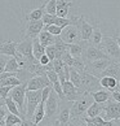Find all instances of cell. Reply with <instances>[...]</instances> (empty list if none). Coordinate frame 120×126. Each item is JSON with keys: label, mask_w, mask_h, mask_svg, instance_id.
Here are the masks:
<instances>
[{"label": "cell", "mask_w": 120, "mask_h": 126, "mask_svg": "<svg viewBox=\"0 0 120 126\" xmlns=\"http://www.w3.org/2000/svg\"><path fill=\"white\" fill-rule=\"evenodd\" d=\"M94 103V99L92 96L90 92H84L80 99H77L76 101H72L71 105V118H81L85 114L87 109ZM70 118V120H71Z\"/></svg>", "instance_id": "obj_1"}, {"label": "cell", "mask_w": 120, "mask_h": 126, "mask_svg": "<svg viewBox=\"0 0 120 126\" xmlns=\"http://www.w3.org/2000/svg\"><path fill=\"white\" fill-rule=\"evenodd\" d=\"M41 92L43 90H27L26 91V118L31 120L38 105L41 103Z\"/></svg>", "instance_id": "obj_2"}, {"label": "cell", "mask_w": 120, "mask_h": 126, "mask_svg": "<svg viewBox=\"0 0 120 126\" xmlns=\"http://www.w3.org/2000/svg\"><path fill=\"white\" fill-rule=\"evenodd\" d=\"M59 103H61L59 96L57 95L56 91L52 90L48 100L45 101V117H47L50 122H54V121L57 120L58 110H59Z\"/></svg>", "instance_id": "obj_3"}, {"label": "cell", "mask_w": 120, "mask_h": 126, "mask_svg": "<svg viewBox=\"0 0 120 126\" xmlns=\"http://www.w3.org/2000/svg\"><path fill=\"white\" fill-rule=\"evenodd\" d=\"M99 48L105 53H107L110 56V59H112L114 61L120 63V48H119V44H118L116 39H115V36H110V35L103 36V40L101 43Z\"/></svg>", "instance_id": "obj_4"}, {"label": "cell", "mask_w": 120, "mask_h": 126, "mask_svg": "<svg viewBox=\"0 0 120 126\" xmlns=\"http://www.w3.org/2000/svg\"><path fill=\"white\" fill-rule=\"evenodd\" d=\"M26 91H27V82H22L21 85L14 86L9 92V96L17 103L18 108L21 113L26 117V107H25V100H26Z\"/></svg>", "instance_id": "obj_5"}, {"label": "cell", "mask_w": 120, "mask_h": 126, "mask_svg": "<svg viewBox=\"0 0 120 126\" xmlns=\"http://www.w3.org/2000/svg\"><path fill=\"white\" fill-rule=\"evenodd\" d=\"M80 77H81V86H80V90L83 92H94L99 88H102L99 85V78L90 74L88 72H81L80 73Z\"/></svg>", "instance_id": "obj_6"}, {"label": "cell", "mask_w": 120, "mask_h": 126, "mask_svg": "<svg viewBox=\"0 0 120 126\" xmlns=\"http://www.w3.org/2000/svg\"><path fill=\"white\" fill-rule=\"evenodd\" d=\"M83 60L85 63H90V61H96V60H112L110 59V56L107 53H105L99 47H96V46H87L84 48V52H83Z\"/></svg>", "instance_id": "obj_7"}, {"label": "cell", "mask_w": 120, "mask_h": 126, "mask_svg": "<svg viewBox=\"0 0 120 126\" xmlns=\"http://www.w3.org/2000/svg\"><path fill=\"white\" fill-rule=\"evenodd\" d=\"M62 38L63 42H66L67 44H71V43H80L81 40V35H80V29H79V25L76 24H71L66 27L62 29V32L59 35Z\"/></svg>", "instance_id": "obj_8"}, {"label": "cell", "mask_w": 120, "mask_h": 126, "mask_svg": "<svg viewBox=\"0 0 120 126\" xmlns=\"http://www.w3.org/2000/svg\"><path fill=\"white\" fill-rule=\"evenodd\" d=\"M102 117L105 120H115V121L120 120V103L115 101L112 97L109 101H106L103 107Z\"/></svg>", "instance_id": "obj_9"}, {"label": "cell", "mask_w": 120, "mask_h": 126, "mask_svg": "<svg viewBox=\"0 0 120 126\" xmlns=\"http://www.w3.org/2000/svg\"><path fill=\"white\" fill-rule=\"evenodd\" d=\"M17 52L22 56V59L26 61L34 63L36 61L34 52H32V39L31 38H25L22 42L17 44Z\"/></svg>", "instance_id": "obj_10"}, {"label": "cell", "mask_w": 120, "mask_h": 126, "mask_svg": "<svg viewBox=\"0 0 120 126\" xmlns=\"http://www.w3.org/2000/svg\"><path fill=\"white\" fill-rule=\"evenodd\" d=\"M62 85V90H63V94H65V99L68 100V101H76L77 99H80V96L84 94L80 88H77L74 83L67 79L61 83Z\"/></svg>", "instance_id": "obj_11"}, {"label": "cell", "mask_w": 120, "mask_h": 126, "mask_svg": "<svg viewBox=\"0 0 120 126\" xmlns=\"http://www.w3.org/2000/svg\"><path fill=\"white\" fill-rule=\"evenodd\" d=\"M112 63H114V60H96V61L85 63V72H88V73L99 78L101 73Z\"/></svg>", "instance_id": "obj_12"}, {"label": "cell", "mask_w": 120, "mask_h": 126, "mask_svg": "<svg viewBox=\"0 0 120 126\" xmlns=\"http://www.w3.org/2000/svg\"><path fill=\"white\" fill-rule=\"evenodd\" d=\"M44 29V22L43 20H31L26 21L25 26V38H38L40 31Z\"/></svg>", "instance_id": "obj_13"}, {"label": "cell", "mask_w": 120, "mask_h": 126, "mask_svg": "<svg viewBox=\"0 0 120 126\" xmlns=\"http://www.w3.org/2000/svg\"><path fill=\"white\" fill-rule=\"evenodd\" d=\"M47 86H52L47 73L41 76H34L27 81V90H43Z\"/></svg>", "instance_id": "obj_14"}, {"label": "cell", "mask_w": 120, "mask_h": 126, "mask_svg": "<svg viewBox=\"0 0 120 126\" xmlns=\"http://www.w3.org/2000/svg\"><path fill=\"white\" fill-rule=\"evenodd\" d=\"M71 105H72V101H68L66 99L61 100L59 103V110H58V116H57V120L61 125H66L70 122V118H71Z\"/></svg>", "instance_id": "obj_15"}, {"label": "cell", "mask_w": 120, "mask_h": 126, "mask_svg": "<svg viewBox=\"0 0 120 126\" xmlns=\"http://www.w3.org/2000/svg\"><path fill=\"white\" fill-rule=\"evenodd\" d=\"M17 42L14 40H8V42H3L0 44V55H5V56H13L17 57L18 60H23L22 56L17 52Z\"/></svg>", "instance_id": "obj_16"}, {"label": "cell", "mask_w": 120, "mask_h": 126, "mask_svg": "<svg viewBox=\"0 0 120 126\" xmlns=\"http://www.w3.org/2000/svg\"><path fill=\"white\" fill-rule=\"evenodd\" d=\"M79 29H80L81 40H85V42L90 40L93 30H94V26L90 25L89 22L85 20L84 16H79Z\"/></svg>", "instance_id": "obj_17"}, {"label": "cell", "mask_w": 120, "mask_h": 126, "mask_svg": "<svg viewBox=\"0 0 120 126\" xmlns=\"http://www.w3.org/2000/svg\"><path fill=\"white\" fill-rule=\"evenodd\" d=\"M99 85L102 88L105 90H109V91H115V90H119V81L114 77H109V76H105V77H101L99 78Z\"/></svg>", "instance_id": "obj_18"}, {"label": "cell", "mask_w": 120, "mask_h": 126, "mask_svg": "<svg viewBox=\"0 0 120 126\" xmlns=\"http://www.w3.org/2000/svg\"><path fill=\"white\" fill-rule=\"evenodd\" d=\"M71 7H72L71 0H57V12H56V15L58 17H67Z\"/></svg>", "instance_id": "obj_19"}, {"label": "cell", "mask_w": 120, "mask_h": 126, "mask_svg": "<svg viewBox=\"0 0 120 126\" xmlns=\"http://www.w3.org/2000/svg\"><path fill=\"white\" fill-rule=\"evenodd\" d=\"M105 76L114 77V78H116L119 81V79H120V63L119 61H114L111 65H109V66L106 68L102 73H101V77H105Z\"/></svg>", "instance_id": "obj_20"}, {"label": "cell", "mask_w": 120, "mask_h": 126, "mask_svg": "<svg viewBox=\"0 0 120 126\" xmlns=\"http://www.w3.org/2000/svg\"><path fill=\"white\" fill-rule=\"evenodd\" d=\"M103 107H105V103H97V101H94L93 104H92L89 108L87 109L84 116H87V117H89V118L96 117V116H102Z\"/></svg>", "instance_id": "obj_21"}, {"label": "cell", "mask_w": 120, "mask_h": 126, "mask_svg": "<svg viewBox=\"0 0 120 126\" xmlns=\"http://www.w3.org/2000/svg\"><path fill=\"white\" fill-rule=\"evenodd\" d=\"M92 96H93V99L94 101L97 103H106V101H109L110 99H111V91H109V90H102V88H99V90H97L94 92H90Z\"/></svg>", "instance_id": "obj_22"}, {"label": "cell", "mask_w": 120, "mask_h": 126, "mask_svg": "<svg viewBox=\"0 0 120 126\" xmlns=\"http://www.w3.org/2000/svg\"><path fill=\"white\" fill-rule=\"evenodd\" d=\"M39 40H40V43L44 46V47H48V46L50 44H54V42H56V35H53V34H50L49 31L47 30H41L40 31V34H39Z\"/></svg>", "instance_id": "obj_23"}, {"label": "cell", "mask_w": 120, "mask_h": 126, "mask_svg": "<svg viewBox=\"0 0 120 126\" xmlns=\"http://www.w3.org/2000/svg\"><path fill=\"white\" fill-rule=\"evenodd\" d=\"M45 13V3H43L39 8H35L29 13L26 15V21H31V20H41Z\"/></svg>", "instance_id": "obj_24"}, {"label": "cell", "mask_w": 120, "mask_h": 126, "mask_svg": "<svg viewBox=\"0 0 120 126\" xmlns=\"http://www.w3.org/2000/svg\"><path fill=\"white\" fill-rule=\"evenodd\" d=\"M32 52H34V56H35L36 60H39L41 56L45 53V47L40 43L39 38L32 39Z\"/></svg>", "instance_id": "obj_25"}, {"label": "cell", "mask_w": 120, "mask_h": 126, "mask_svg": "<svg viewBox=\"0 0 120 126\" xmlns=\"http://www.w3.org/2000/svg\"><path fill=\"white\" fill-rule=\"evenodd\" d=\"M44 118H45V103H40V104L38 105V108H36V110H35V113H34V116H32L31 120L34 121L36 125H39Z\"/></svg>", "instance_id": "obj_26"}, {"label": "cell", "mask_w": 120, "mask_h": 126, "mask_svg": "<svg viewBox=\"0 0 120 126\" xmlns=\"http://www.w3.org/2000/svg\"><path fill=\"white\" fill-rule=\"evenodd\" d=\"M5 105H7V108H8V110L11 112V113H13V114H17V116H20V117H22V118H26L23 114L21 113V110H20V108H18V105H17V103L12 99L11 96H8L7 99H5Z\"/></svg>", "instance_id": "obj_27"}, {"label": "cell", "mask_w": 120, "mask_h": 126, "mask_svg": "<svg viewBox=\"0 0 120 126\" xmlns=\"http://www.w3.org/2000/svg\"><path fill=\"white\" fill-rule=\"evenodd\" d=\"M21 69L20 66V61H18L17 57H13V56H9L8 61L5 65V72H11V73H17Z\"/></svg>", "instance_id": "obj_28"}, {"label": "cell", "mask_w": 120, "mask_h": 126, "mask_svg": "<svg viewBox=\"0 0 120 126\" xmlns=\"http://www.w3.org/2000/svg\"><path fill=\"white\" fill-rule=\"evenodd\" d=\"M22 121H23L22 117H20V116H17V114H13L11 112H9L7 114V117H5V124L8 126H18V125L22 124Z\"/></svg>", "instance_id": "obj_29"}, {"label": "cell", "mask_w": 120, "mask_h": 126, "mask_svg": "<svg viewBox=\"0 0 120 126\" xmlns=\"http://www.w3.org/2000/svg\"><path fill=\"white\" fill-rule=\"evenodd\" d=\"M70 81L75 85L77 88H80L81 86V77H80V72H77L75 68L70 66Z\"/></svg>", "instance_id": "obj_30"}, {"label": "cell", "mask_w": 120, "mask_h": 126, "mask_svg": "<svg viewBox=\"0 0 120 126\" xmlns=\"http://www.w3.org/2000/svg\"><path fill=\"white\" fill-rule=\"evenodd\" d=\"M90 40H92V43H93V46H96V47L101 46V43H102V40H103V34L98 27L94 26V30H93V34H92Z\"/></svg>", "instance_id": "obj_31"}, {"label": "cell", "mask_w": 120, "mask_h": 126, "mask_svg": "<svg viewBox=\"0 0 120 126\" xmlns=\"http://www.w3.org/2000/svg\"><path fill=\"white\" fill-rule=\"evenodd\" d=\"M45 12L50 15H56L57 12V0H47L45 1Z\"/></svg>", "instance_id": "obj_32"}, {"label": "cell", "mask_w": 120, "mask_h": 126, "mask_svg": "<svg viewBox=\"0 0 120 126\" xmlns=\"http://www.w3.org/2000/svg\"><path fill=\"white\" fill-rule=\"evenodd\" d=\"M44 30H47V31H49L50 34H53V35H61V32H62V27H59V26H57V25H54V24H52V25H44Z\"/></svg>", "instance_id": "obj_33"}, {"label": "cell", "mask_w": 120, "mask_h": 126, "mask_svg": "<svg viewBox=\"0 0 120 126\" xmlns=\"http://www.w3.org/2000/svg\"><path fill=\"white\" fill-rule=\"evenodd\" d=\"M56 53H57V49H56V46L54 44H50L48 47H45V55L49 57L50 61L56 60Z\"/></svg>", "instance_id": "obj_34"}, {"label": "cell", "mask_w": 120, "mask_h": 126, "mask_svg": "<svg viewBox=\"0 0 120 126\" xmlns=\"http://www.w3.org/2000/svg\"><path fill=\"white\" fill-rule=\"evenodd\" d=\"M56 17H57V15H50V13L45 12L41 20H43L44 25H52V24H54V21H56Z\"/></svg>", "instance_id": "obj_35"}, {"label": "cell", "mask_w": 120, "mask_h": 126, "mask_svg": "<svg viewBox=\"0 0 120 126\" xmlns=\"http://www.w3.org/2000/svg\"><path fill=\"white\" fill-rule=\"evenodd\" d=\"M62 60L66 65H68V66H72L74 65V57L71 56V53L68 52V51H66V52L62 55Z\"/></svg>", "instance_id": "obj_36"}, {"label": "cell", "mask_w": 120, "mask_h": 126, "mask_svg": "<svg viewBox=\"0 0 120 126\" xmlns=\"http://www.w3.org/2000/svg\"><path fill=\"white\" fill-rule=\"evenodd\" d=\"M47 76H48V78H49V81H50V83H52V85L59 81L58 74L56 73V70H54V69H50V70H48V72H47Z\"/></svg>", "instance_id": "obj_37"}, {"label": "cell", "mask_w": 120, "mask_h": 126, "mask_svg": "<svg viewBox=\"0 0 120 126\" xmlns=\"http://www.w3.org/2000/svg\"><path fill=\"white\" fill-rule=\"evenodd\" d=\"M12 88H13V86H0V97L7 99Z\"/></svg>", "instance_id": "obj_38"}, {"label": "cell", "mask_w": 120, "mask_h": 126, "mask_svg": "<svg viewBox=\"0 0 120 126\" xmlns=\"http://www.w3.org/2000/svg\"><path fill=\"white\" fill-rule=\"evenodd\" d=\"M68 126H87V122L84 121V118H71Z\"/></svg>", "instance_id": "obj_39"}, {"label": "cell", "mask_w": 120, "mask_h": 126, "mask_svg": "<svg viewBox=\"0 0 120 126\" xmlns=\"http://www.w3.org/2000/svg\"><path fill=\"white\" fill-rule=\"evenodd\" d=\"M7 61H8V56H5V55H0V74L5 72Z\"/></svg>", "instance_id": "obj_40"}, {"label": "cell", "mask_w": 120, "mask_h": 126, "mask_svg": "<svg viewBox=\"0 0 120 126\" xmlns=\"http://www.w3.org/2000/svg\"><path fill=\"white\" fill-rule=\"evenodd\" d=\"M8 108H7V105H3V107H0V121H3V120H5L7 117V114H8Z\"/></svg>", "instance_id": "obj_41"}, {"label": "cell", "mask_w": 120, "mask_h": 126, "mask_svg": "<svg viewBox=\"0 0 120 126\" xmlns=\"http://www.w3.org/2000/svg\"><path fill=\"white\" fill-rule=\"evenodd\" d=\"M39 63L41 64V65H48L49 63H50V60H49V57H48V56L47 55H43V56H41V57L39 59Z\"/></svg>", "instance_id": "obj_42"}, {"label": "cell", "mask_w": 120, "mask_h": 126, "mask_svg": "<svg viewBox=\"0 0 120 126\" xmlns=\"http://www.w3.org/2000/svg\"><path fill=\"white\" fill-rule=\"evenodd\" d=\"M111 97L115 101H119L120 103V90H115L111 92Z\"/></svg>", "instance_id": "obj_43"}, {"label": "cell", "mask_w": 120, "mask_h": 126, "mask_svg": "<svg viewBox=\"0 0 120 126\" xmlns=\"http://www.w3.org/2000/svg\"><path fill=\"white\" fill-rule=\"evenodd\" d=\"M5 105V99H3V97H0V107Z\"/></svg>", "instance_id": "obj_44"}, {"label": "cell", "mask_w": 120, "mask_h": 126, "mask_svg": "<svg viewBox=\"0 0 120 126\" xmlns=\"http://www.w3.org/2000/svg\"><path fill=\"white\" fill-rule=\"evenodd\" d=\"M115 39H116L118 44H119V48H120V36H119V35H115Z\"/></svg>", "instance_id": "obj_45"}, {"label": "cell", "mask_w": 120, "mask_h": 126, "mask_svg": "<svg viewBox=\"0 0 120 126\" xmlns=\"http://www.w3.org/2000/svg\"><path fill=\"white\" fill-rule=\"evenodd\" d=\"M1 126H8V125H7V124H5V121H4V122H3V124H1Z\"/></svg>", "instance_id": "obj_46"}, {"label": "cell", "mask_w": 120, "mask_h": 126, "mask_svg": "<svg viewBox=\"0 0 120 126\" xmlns=\"http://www.w3.org/2000/svg\"><path fill=\"white\" fill-rule=\"evenodd\" d=\"M118 126H120V120H118Z\"/></svg>", "instance_id": "obj_47"}, {"label": "cell", "mask_w": 120, "mask_h": 126, "mask_svg": "<svg viewBox=\"0 0 120 126\" xmlns=\"http://www.w3.org/2000/svg\"><path fill=\"white\" fill-rule=\"evenodd\" d=\"M59 126H68V124H66V125H59Z\"/></svg>", "instance_id": "obj_48"}, {"label": "cell", "mask_w": 120, "mask_h": 126, "mask_svg": "<svg viewBox=\"0 0 120 126\" xmlns=\"http://www.w3.org/2000/svg\"><path fill=\"white\" fill-rule=\"evenodd\" d=\"M119 90H120V79H119Z\"/></svg>", "instance_id": "obj_49"}, {"label": "cell", "mask_w": 120, "mask_h": 126, "mask_svg": "<svg viewBox=\"0 0 120 126\" xmlns=\"http://www.w3.org/2000/svg\"><path fill=\"white\" fill-rule=\"evenodd\" d=\"M18 126H23V125H22V124H21V125H18Z\"/></svg>", "instance_id": "obj_50"}]
</instances>
